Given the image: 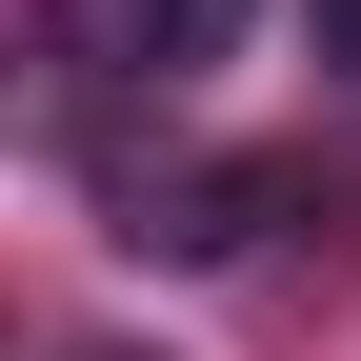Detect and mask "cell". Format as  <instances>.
Instances as JSON below:
<instances>
[{
    "label": "cell",
    "instance_id": "277c9868",
    "mask_svg": "<svg viewBox=\"0 0 361 361\" xmlns=\"http://www.w3.org/2000/svg\"><path fill=\"white\" fill-rule=\"evenodd\" d=\"M80 361H141V341H80Z\"/></svg>",
    "mask_w": 361,
    "mask_h": 361
},
{
    "label": "cell",
    "instance_id": "7a4b0ae2",
    "mask_svg": "<svg viewBox=\"0 0 361 361\" xmlns=\"http://www.w3.org/2000/svg\"><path fill=\"white\" fill-rule=\"evenodd\" d=\"M281 221V161H201V180H121V241L141 261H241Z\"/></svg>",
    "mask_w": 361,
    "mask_h": 361
},
{
    "label": "cell",
    "instance_id": "3957f363",
    "mask_svg": "<svg viewBox=\"0 0 361 361\" xmlns=\"http://www.w3.org/2000/svg\"><path fill=\"white\" fill-rule=\"evenodd\" d=\"M301 20H322V61H341V80H361V0H301Z\"/></svg>",
    "mask_w": 361,
    "mask_h": 361
},
{
    "label": "cell",
    "instance_id": "6da1fadb",
    "mask_svg": "<svg viewBox=\"0 0 361 361\" xmlns=\"http://www.w3.org/2000/svg\"><path fill=\"white\" fill-rule=\"evenodd\" d=\"M241 20L261 0H40V40L80 80H201V61H241Z\"/></svg>",
    "mask_w": 361,
    "mask_h": 361
}]
</instances>
